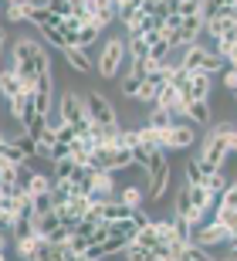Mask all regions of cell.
<instances>
[{
    "label": "cell",
    "instance_id": "cell-1",
    "mask_svg": "<svg viewBox=\"0 0 237 261\" xmlns=\"http://www.w3.org/2000/svg\"><path fill=\"white\" fill-rule=\"evenodd\" d=\"M10 68L20 75V82H24L28 88H34L38 78H55L47 51L41 48L34 38H17V41H14V65H10Z\"/></svg>",
    "mask_w": 237,
    "mask_h": 261
},
{
    "label": "cell",
    "instance_id": "cell-2",
    "mask_svg": "<svg viewBox=\"0 0 237 261\" xmlns=\"http://www.w3.org/2000/svg\"><path fill=\"white\" fill-rule=\"evenodd\" d=\"M125 61H129V55H125V41L122 38H109L102 44V51H98L95 71H98L105 82H115V78L125 71Z\"/></svg>",
    "mask_w": 237,
    "mask_h": 261
},
{
    "label": "cell",
    "instance_id": "cell-3",
    "mask_svg": "<svg viewBox=\"0 0 237 261\" xmlns=\"http://www.w3.org/2000/svg\"><path fill=\"white\" fill-rule=\"evenodd\" d=\"M58 119H61V122H71L78 136L92 133V119H88V112H85V95L61 92V95H58Z\"/></svg>",
    "mask_w": 237,
    "mask_h": 261
},
{
    "label": "cell",
    "instance_id": "cell-4",
    "mask_svg": "<svg viewBox=\"0 0 237 261\" xmlns=\"http://www.w3.org/2000/svg\"><path fill=\"white\" fill-rule=\"evenodd\" d=\"M180 65L187 68V71H207V75H214V71L224 68V58H220L214 48H207L203 41H193V44L183 48V61Z\"/></svg>",
    "mask_w": 237,
    "mask_h": 261
},
{
    "label": "cell",
    "instance_id": "cell-5",
    "mask_svg": "<svg viewBox=\"0 0 237 261\" xmlns=\"http://www.w3.org/2000/svg\"><path fill=\"white\" fill-rule=\"evenodd\" d=\"M193 143H197V126H193L187 116H176L170 126L163 129V149H166V153H183V149H190Z\"/></svg>",
    "mask_w": 237,
    "mask_h": 261
},
{
    "label": "cell",
    "instance_id": "cell-6",
    "mask_svg": "<svg viewBox=\"0 0 237 261\" xmlns=\"http://www.w3.org/2000/svg\"><path fill=\"white\" fill-rule=\"evenodd\" d=\"M190 241L200 244V248H227L230 244V231L220 221H203L190 224Z\"/></svg>",
    "mask_w": 237,
    "mask_h": 261
},
{
    "label": "cell",
    "instance_id": "cell-7",
    "mask_svg": "<svg viewBox=\"0 0 237 261\" xmlns=\"http://www.w3.org/2000/svg\"><path fill=\"white\" fill-rule=\"evenodd\" d=\"M85 112H88V119H92L95 126H115V122H119L115 106L102 95V92H88L85 95Z\"/></svg>",
    "mask_w": 237,
    "mask_h": 261
},
{
    "label": "cell",
    "instance_id": "cell-8",
    "mask_svg": "<svg viewBox=\"0 0 237 261\" xmlns=\"http://www.w3.org/2000/svg\"><path fill=\"white\" fill-rule=\"evenodd\" d=\"M17 248V258H28V261H51V241H47L44 234H28V238H20L14 241Z\"/></svg>",
    "mask_w": 237,
    "mask_h": 261
},
{
    "label": "cell",
    "instance_id": "cell-9",
    "mask_svg": "<svg viewBox=\"0 0 237 261\" xmlns=\"http://www.w3.org/2000/svg\"><path fill=\"white\" fill-rule=\"evenodd\" d=\"M7 112H10V122L14 126H24L28 122V116L34 112V88H20L14 98H7Z\"/></svg>",
    "mask_w": 237,
    "mask_h": 261
},
{
    "label": "cell",
    "instance_id": "cell-10",
    "mask_svg": "<svg viewBox=\"0 0 237 261\" xmlns=\"http://www.w3.org/2000/svg\"><path fill=\"white\" fill-rule=\"evenodd\" d=\"M210 92H214V82H210L207 71H190L187 82L180 85V98L183 102H190V98H210Z\"/></svg>",
    "mask_w": 237,
    "mask_h": 261
},
{
    "label": "cell",
    "instance_id": "cell-11",
    "mask_svg": "<svg viewBox=\"0 0 237 261\" xmlns=\"http://www.w3.org/2000/svg\"><path fill=\"white\" fill-rule=\"evenodd\" d=\"M152 106L156 109H166L170 116H183V98H180V88L173 85V82H163L156 98H152Z\"/></svg>",
    "mask_w": 237,
    "mask_h": 261
},
{
    "label": "cell",
    "instance_id": "cell-12",
    "mask_svg": "<svg viewBox=\"0 0 237 261\" xmlns=\"http://www.w3.org/2000/svg\"><path fill=\"white\" fill-rule=\"evenodd\" d=\"M183 116L193 126H214V109H210L207 98H190V102H183Z\"/></svg>",
    "mask_w": 237,
    "mask_h": 261
},
{
    "label": "cell",
    "instance_id": "cell-13",
    "mask_svg": "<svg viewBox=\"0 0 237 261\" xmlns=\"http://www.w3.org/2000/svg\"><path fill=\"white\" fill-rule=\"evenodd\" d=\"M187 194H190V203H193V211L200 217H207V211H214V203H217V194L207 190L203 184H187Z\"/></svg>",
    "mask_w": 237,
    "mask_h": 261
},
{
    "label": "cell",
    "instance_id": "cell-14",
    "mask_svg": "<svg viewBox=\"0 0 237 261\" xmlns=\"http://www.w3.org/2000/svg\"><path fill=\"white\" fill-rule=\"evenodd\" d=\"M61 58L68 61V68H75V71H95V61L88 58V51L85 48H75V44H68L65 51H61Z\"/></svg>",
    "mask_w": 237,
    "mask_h": 261
},
{
    "label": "cell",
    "instance_id": "cell-15",
    "mask_svg": "<svg viewBox=\"0 0 237 261\" xmlns=\"http://www.w3.org/2000/svg\"><path fill=\"white\" fill-rule=\"evenodd\" d=\"M173 217H180V221H187V224H197V221H200V214L193 211V203H190L187 184H183V190H180V194L173 197Z\"/></svg>",
    "mask_w": 237,
    "mask_h": 261
},
{
    "label": "cell",
    "instance_id": "cell-16",
    "mask_svg": "<svg viewBox=\"0 0 237 261\" xmlns=\"http://www.w3.org/2000/svg\"><path fill=\"white\" fill-rule=\"evenodd\" d=\"M98 34H102V28H98V24H95V20H88V24H82V28L75 31V41H71V44H75V48H92L95 41H98Z\"/></svg>",
    "mask_w": 237,
    "mask_h": 261
},
{
    "label": "cell",
    "instance_id": "cell-17",
    "mask_svg": "<svg viewBox=\"0 0 237 261\" xmlns=\"http://www.w3.org/2000/svg\"><path fill=\"white\" fill-rule=\"evenodd\" d=\"M20 88H28L24 82H20V75L14 71V68H7V71H0V95L4 98H14L20 92Z\"/></svg>",
    "mask_w": 237,
    "mask_h": 261
},
{
    "label": "cell",
    "instance_id": "cell-18",
    "mask_svg": "<svg viewBox=\"0 0 237 261\" xmlns=\"http://www.w3.org/2000/svg\"><path fill=\"white\" fill-rule=\"evenodd\" d=\"M119 200H125L129 207H142V203H146V187H139V184L119 187Z\"/></svg>",
    "mask_w": 237,
    "mask_h": 261
},
{
    "label": "cell",
    "instance_id": "cell-19",
    "mask_svg": "<svg viewBox=\"0 0 237 261\" xmlns=\"http://www.w3.org/2000/svg\"><path fill=\"white\" fill-rule=\"evenodd\" d=\"M31 224H34V231H38V234H44V238H47V234L55 231L61 221H58V211H44V214H34Z\"/></svg>",
    "mask_w": 237,
    "mask_h": 261
},
{
    "label": "cell",
    "instance_id": "cell-20",
    "mask_svg": "<svg viewBox=\"0 0 237 261\" xmlns=\"http://www.w3.org/2000/svg\"><path fill=\"white\" fill-rule=\"evenodd\" d=\"M24 190H28V194H44V190H51V173H34V170H31Z\"/></svg>",
    "mask_w": 237,
    "mask_h": 261
},
{
    "label": "cell",
    "instance_id": "cell-21",
    "mask_svg": "<svg viewBox=\"0 0 237 261\" xmlns=\"http://www.w3.org/2000/svg\"><path fill=\"white\" fill-rule=\"evenodd\" d=\"M217 211H214V221H220L227 231H234L237 227V207H227V203H214Z\"/></svg>",
    "mask_w": 237,
    "mask_h": 261
},
{
    "label": "cell",
    "instance_id": "cell-22",
    "mask_svg": "<svg viewBox=\"0 0 237 261\" xmlns=\"http://www.w3.org/2000/svg\"><path fill=\"white\" fill-rule=\"evenodd\" d=\"M170 48H173L170 41L163 38V34H156V38L149 41V58H152V61H160V65H163V61H166V55H170Z\"/></svg>",
    "mask_w": 237,
    "mask_h": 261
},
{
    "label": "cell",
    "instance_id": "cell-23",
    "mask_svg": "<svg viewBox=\"0 0 237 261\" xmlns=\"http://www.w3.org/2000/svg\"><path fill=\"white\" fill-rule=\"evenodd\" d=\"M119 258H125V261H152V254H149V248H142V244L129 241L122 248V254H119Z\"/></svg>",
    "mask_w": 237,
    "mask_h": 261
},
{
    "label": "cell",
    "instance_id": "cell-24",
    "mask_svg": "<svg viewBox=\"0 0 237 261\" xmlns=\"http://www.w3.org/2000/svg\"><path fill=\"white\" fill-rule=\"evenodd\" d=\"M149 109H152V112H149V119H146V122H149L152 129H160V133H163L166 126H170L173 119H176V116H170L166 109H156V106H149Z\"/></svg>",
    "mask_w": 237,
    "mask_h": 261
},
{
    "label": "cell",
    "instance_id": "cell-25",
    "mask_svg": "<svg viewBox=\"0 0 237 261\" xmlns=\"http://www.w3.org/2000/svg\"><path fill=\"white\" fill-rule=\"evenodd\" d=\"M41 34H44V41L51 44V48H58V51H65L68 48V38L61 34V28H38Z\"/></svg>",
    "mask_w": 237,
    "mask_h": 261
},
{
    "label": "cell",
    "instance_id": "cell-26",
    "mask_svg": "<svg viewBox=\"0 0 237 261\" xmlns=\"http://www.w3.org/2000/svg\"><path fill=\"white\" fill-rule=\"evenodd\" d=\"M227 184H230V180L224 176V170H210V173L203 176V187H207V190H214V194H220Z\"/></svg>",
    "mask_w": 237,
    "mask_h": 261
},
{
    "label": "cell",
    "instance_id": "cell-27",
    "mask_svg": "<svg viewBox=\"0 0 237 261\" xmlns=\"http://www.w3.org/2000/svg\"><path fill=\"white\" fill-rule=\"evenodd\" d=\"M139 143H142V146H152V149H156V146H163V133H160V129H152L149 122H146V126L139 129Z\"/></svg>",
    "mask_w": 237,
    "mask_h": 261
},
{
    "label": "cell",
    "instance_id": "cell-28",
    "mask_svg": "<svg viewBox=\"0 0 237 261\" xmlns=\"http://www.w3.org/2000/svg\"><path fill=\"white\" fill-rule=\"evenodd\" d=\"M7 20H14V24H20V20H28V0H17V4H7Z\"/></svg>",
    "mask_w": 237,
    "mask_h": 261
},
{
    "label": "cell",
    "instance_id": "cell-29",
    "mask_svg": "<svg viewBox=\"0 0 237 261\" xmlns=\"http://www.w3.org/2000/svg\"><path fill=\"white\" fill-rule=\"evenodd\" d=\"M183 176H187V184H203V176H207V173H203V166H200L197 156L187 160V173H183Z\"/></svg>",
    "mask_w": 237,
    "mask_h": 261
},
{
    "label": "cell",
    "instance_id": "cell-30",
    "mask_svg": "<svg viewBox=\"0 0 237 261\" xmlns=\"http://www.w3.org/2000/svg\"><path fill=\"white\" fill-rule=\"evenodd\" d=\"M31 203H34V214L55 211V200H51V190H44V194H31Z\"/></svg>",
    "mask_w": 237,
    "mask_h": 261
},
{
    "label": "cell",
    "instance_id": "cell-31",
    "mask_svg": "<svg viewBox=\"0 0 237 261\" xmlns=\"http://www.w3.org/2000/svg\"><path fill=\"white\" fill-rule=\"evenodd\" d=\"M220 88H227V92H230V88H237V68L234 65L220 68Z\"/></svg>",
    "mask_w": 237,
    "mask_h": 261
},
{
    "label": "cell",
    "instance_id": "cell-32",
    "mask_svg": "<svg viewBox=\"0 0 237 261\" xmlns=\"http://www.w3.org/2000/svg\"><path fill=\"white\" fill-rule=\"evenodd\" d=\"M68 146H71V143H55L51 149H47V160H51V163H58V160H65V156H68Z\"/></svg>",
    "mask_w": 237,
    "mask_h": 261
},
{
    "label": "cell",
    "instance_id": "cell-33",
    "mask_svg": "<svg viewBox=\"0 0 237 261\" xmlns=\"http://www.w3.org/2000/svg\"><path fill=\"white\" fill-rule=\"evenodd\" d=\"M44 4H47L51 10H55L58 17H65V14H71V4H68V0H44Z\"/></svg>",
    "mask_w": 237,
    "mask_h": 261
},
{
    "label": "cell",
    "instance_id": "cell-34",
    "mask_svg": "<svg viewBox=\"0 0 237 261\" xmlns=\"http://www.w3.org/2000/svg\"><path fill=\"white\" fill-rule=\"evenodd\" d=\"M7 258V231H0V261Z\"/></svg>",
    "mask_w": 237,
    "mask_h": 261
},
{
    "label": "cell",
    "instance_id": "cell-35",
    "mask_svg": "<svg viewBox=\"0 0 237 261\" xmlns=\"http://www.w3.org/2000/svg\"><path fill=\"white\" fill-rule=\"evenodd\" d=\"M227 248H230V258L237 261V244H227Z\"/></svg>",
    "mask_w": 237,
    "mask_h": 261
},
{
    "label": "cell",
    "instance_id": "cell-36",
    "mask_svg": "<svg viewBox=\"0 0 237 261\" xmlns=\"http://www.w3.org/2000/svg\"><path fill=\"white\" fill-rule=\"evenodd\" d=\"M230 95H234V102H237V88H230Z\"/></svg>",
    "mask_w": 237,
    "mask_h": 261
},
{
    "label": "cell",
    "instance_id": "cell-37",
    "mask_svg": "<svg viewBox=\"0 0 237 261\" xmlns=\"http://www.w3.org/2000/svg\"><path fill=\"white\" fill-rule=\"evenodd\" d=\"M230 7H234V14H237V0H234V4H230Z\"/></svg>",
    "mask_w": 237,
    "mask_h": 261
},
{
    "label": "cell",
    "instance_id": "cell-38",
    "mask_svg": "<svg viewBox=\"0 0 237 261\" xmlns=\"http://www.w3.org/2000/svg\"><path fill=\"white\" fill-rule=\"evenodd\" d=\"M0 58H4V44H0Z\"/></svg>",
    "mask_w": 237,
    "mask_h": 261
},
{
    "label": "cell",
    "instance_id": "cell-39",
    "mask_svg": "<svg viewBox=\"0 0 237 261\" xmlns=\"http://www.w3.org/2000/svg\"><path fill=\"white\" fill-rule=\"evenodd\" d=\"M7 4H17V0H7Z\"/></svg>",
    "mask_w": 237,
    "mask_h": 261
}]
</instances>
